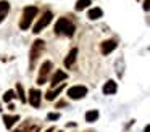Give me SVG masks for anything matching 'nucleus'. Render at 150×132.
I'll list each match as a JSON object with an SVG mask.
<instances>
[{
    "instance_id": "nucleus-20",
    "label": "nucleus",
    "mask_w": 150,
    "mask_h": 132,
    "mask_svg": "<svg viewBox=\"0 0 150 132\" xmlns=\"http://www.w3.org/2000/svg\"><path fill=\"white\" fill-rule=\"evenodd\" d=\"M47 118L52 119V121H55V119L60 118V114H58V113H49V116H47Z\"/></svg>"
},
{
    "instance_id": "nucleus-7",
    "label": "nucleus",
    "mask_w": 150,
    "mask_h": 132,
    "mask_svg": "<svg viewBox=\"0 0 150 132\" xmlns=\"http://www.w3.org/2000/svg\"><path fill=\"white\" fill-rule=\"evenodd\" d=\"M40 97H42L40 90H37V89H31L29 90V103L34 106V108H37V106L40 105Z\"/></svg>"
},
{
    "instance_id": "nucleus-21",
    "label": "nucleus",
    "mask_w": 150,
    "mask_h": 132,
    "mask_svg": "<svg viewBox=\"0 0 150 132\" xmlns=\"http://www.w3.org/2000/svg\"><path fill=\"white\" fill-rule=\"evenodd\" d=\"M144 10H145V11H150V0H144Z\"/></svg>"
},
{
    "instance_id": "nucleus-24",
    "label": "nucleus",
    "mask_w": 150,
    "mask_h": 132,
    "mask_svg": "<svg viewBox=\"0 0 150 132\" xmlns=\"http://www.w3.org/2000/svg\"><path fill=\"white\" fill-rule=\"evenodd\" d=\"M145 132H150V126H147V127H145Z\"/></svg>"
},
{
    "instance_id": "nucleus-23",
    "label": "nucleus",
    "mask_w": 150,
    "mask_h": 132,
    "mask_svg": "<svg viewBox=\"0 0 150 132\" xmlns=\"http://www.w3.org/2000/svg\"><path fill=\"white\" fill-rule=\"evenodd\" d=\"M53 131H55V129H53V127H50V129H47L45 132H53Z\"/></svg>"
},
{
    "instance_id": "nucleus-11",
    "label": "nucleus",
    "mask_w": 150,
    "mask_h": 132,
    "mask_svg": "<svg viewBox=\"0 0 150 132\" xmlns=\"http://www.w3.org/2000/svg\"><path fill=\"white\" fill-rule=\"evenodd\" d=\"M102 90H103L105 95H113V93L118 90V85H116L115 80H108V82H105V85H103Z\"/></svg>"
},
{
    "instance_id": "nucleus-12",
    "label": "nucleus",
    "mask_w": 150,
    "mask_h": 132,
    "mask_svg": "<svg viewBox=\"0 0 150 132\" xmlns=\"http://www.w3.org/2000/svg\"><path fill=\"white\" fill-rule=\"evenodd\" d=\"M76 56H78V48H71V52L68 53V56L65 58V66L66 68H71L76 61Z\"/></svg>"
},
{
    "instance_id": "nucleus-5",
    "label": "nucleus",
    "mask_w": 150,
    "mask_h": 132,
    "mask_svg": "<svg viewBox=\"0 0 150 132\" xmlns=\"http://www.w3.org/2000/svg\"><path fill=\"white\" fill-rule=\"evenodd\" d=\"M50 69H52V61H44L42 66H40V71H39V80H37L40 85L47 82V74L50 73Z\"/></svg>"
},
{
    "instance_id": "nucleus-14",
    "label": "nucleus",
    "mask_w": 150,
    "mask_h": 132,
    "mask_svg": "<svg viewBox=\"0 0 150 132\" xmlns=\"http://www.w3.org/2000/svg\"><path fill=\"white\" fill-rule=\"evenodd\" d=\"M8 10H10V3H8L7 0H0V23L5 19Z\"/></svg>"
},
{
    "instance_id": "nucleus-2",
    "label": "nucleus",
    "mask_w": 150,
    "mask_h": 132,
    "mask_svg": "<svg viewBox=\"0 0 150 132\" xmlns=\"http://www.w3.org/2000/svg\"><path fill=\"white\" fill-rule=\"evenodd\" d=\"M36 15H37L36 6H26V8L23 10V18H21V21H20V28L23 29V31H26L31 26V23H33V19Z\"/></svg>"
},
{
    "instance_id": "nucleus-13",
    "label": "nucleus",
    "mask_w": 150,
    "mask_h": 132,
    "mask_svg": "<svg viewBox=\"0 0 150 132\" xmlns=\"http://www.w3.org/2000/svg\"><path fill=\"white\" fill-rule=\"evenodd\" d=\"M16 121H20V116L18 114H5L4 116V122H5V127L7 129H11V126L16 124Z\"/></svg>"
},
{
    "instance_id": "nucleus-8",
    "label": "nucleus",
    "mask_w": 150,
    "mask_h": 132,
    "mask_svg": "<svg viewBox=\"0 0 150 132\" xmlns=\"http://www.w3.org/2000/svg\"><path fill=\"white\" fill-rule=\"evenodd\" d=\"M116 42L115 40H105V42H102V47H100V50H102V53L103 55H108V53H111V52L116 48Z\"/></svg>"
},
{
    "instance_id": "nucleus-1",
    "label": "nucleus",
    "mask_w": 150,
    "mask_h": 132,
    "mask_svg": "<svg viewBox=\"0 0 150 132\" xmlns=\"http://www.w3.org/2000/svg\"><path fill=\"white\" fill-rule=\"evenodd\" d=\"M74 31H76L74 24H73L68 18H60L58 21H57V24H55V32L57 34H65V35H68V37H71V35L74 34Z\"/></svg>"
},
{
    "instance_id": "nucleus-19",
    "label": "nucleus",
    "mask_w": 150,
    "mask_h": 132,
    "mask_svg": "<svg viewBox=\"0 0 150 132\" xmlns=\"http://www.w3.org/2000/svg\"><path fill=\"white\" fill-rule=\"evenodd\" d=\"M15 97H16V92H15V90H7L5 95H4V100H5V102H11Z\"/></svg>"
},
{
    "instance_id": "nucleus-10",
    "label": "nucleus",
    "mask_w": 150,
    "mask_h": 132,
    "mask_svg": "<svg viewBox=\"0 0 150 132\" xmlns=\"http://www.w3.org/2000/svg\"><path fill=\"white\" fill-rule=\"evenodd\" d=\"M42 48H44V40L37 39V40L34 42V45H33V50H31V61H34V58L40 53V50H42Z\"/></svg>"
},
{
    "instance_id": "nucleus-9",
    "label": "nucleus",
    "mask_w": 150,
    "mask_h": 132,
    "mask_svg": "<svg viewBox=\"0 0 150 132\" xmlns=\"http://www.w3.org/2000/svg\"><path fill=\"white\" fill-rule=\"evenodd\" d=\"M63 89H65V82H63L62 85H58V87H57V89H53V90H50V89H49V92H47L45 98L49 100V102H53V100H55L57 97H58L60 93L63 92Z\"/></svg>"
},
{
    "instance_id": "nucleus-4",
    "label": "nucleus",
    "mask_w": 150,
    "mask_h": 132,
    "mask_svg": "<svg viewBox=\"0 0 150 132\" xmlns=\"http://www.w3.org/2000/svg\"><path fill=\"white\" fill-rule=\"evenodd\" d=\"M52 18H53L52 11H45L39 19H37V23H36V26H34V31H33V32H34V34H39V32L42 31V29L45 28V26L49 24L50 21H52Z\"/></svg>"
},
{
    "instance_id": "nucleus-16",
    "label": "nucleus",
    "mask_w": 150,
    "mask_h": 132,
    "mask_svg": "<svg viewBox=\"0 0 150 132\" xmlns=\"http://www.w3.org/2000/svg\"><path fill=\"white\" fill-rule=\"evenodd\" d=\"M98 119V111L97 109H91V111L86 113V121L87 122H95Z\"/></svg>"
},
{
    "instance_id": "nucleus-18",
    "label": "nucleus",
    "mask_w": 150,
    "mask_h": 132,
    "mask_svg": "<svg viewBox=\"0 0 150 132\" xmlns=\"http://www.w3.org/2000/svg\"><path fill=\"white\" fill-rule=\"evenodd\" d=\"M16 93H18V98L21 100V102H26V95H24V89H23V85H21V84H16Z\"/></svg>"
},
{
    "instance_id": "nucleus-6",
    "label": "nucleus",
    "mask_w": 150,
    "mask_h": 132,
    "mask_svg": "<svg viewBox=\"0 0 150 132\" xmlns=\"http://www.w3.org/2000/svg\"><path fill=\"white\" fill-rule=\"evenodd\" d=\"M68 77V74L66 73H63L62 69H58V71H55V74L52 76V79H50V87H57L58 84H62L63 80Z\"/></svg>"
},
{
    "instance_id": "nucleus-3",
    "label": "nucleus",
    "mask_w": 150,
    "mask_h": 132,
    "mask_svg": "<svg viewBox=\"0 0 150 132\" xmlns=\"http://www.w3.org/2000/svg\"><path fill=\"white\" fill-rule=\"evenodd\" d=\"M87 95V87L84 85H74L68 89V97L71 100H81Z\"/></svg>"
},
{
    "instance_id": "nucleus-22",
    "label": "nucleus",
    "mask_w": 150,
    "mask_h": 132,
    "mask_svg": "<svg viewBox=\"0 0 150 132\" xmlns=\"http://www.w3.org/2000/svg\"><path fill=\"white\" fill-rule=\"evenodd\" d=\"M29 132H39V126H33V129Z\"/></svg>"
},
{
    "instance_id": "nucleus-15",
    "label": "nucleus",
    "mask_w": 150,
    "mask_h": 132,
    "mask_svg": "<svg viewBox=\"0 0 150 132\" xmlns=\"http://www.w3.org/2000/svg\"><path fill=\"white\" fill-rule=\"evenodd\" d=\"M102 16H103V11H102V8H97V6H95V8H91V10H89V13H87V18L92 19V21H94V19L102 18Z\"/></svg>"
},
{
    "instance_id": "nucleus-17",
    "label": "nucleus",
    "mask_w": 150,
    "mask_h": 132,
    "mask_svg": "<svg viewBox=\"0 0 150 132\" xmlns=\"http://www.w3.org/2000/svg\"><path fill=\"white\" fill-rule=\"evenodd\" d=\"M89 5H91V0H78L74 8H76V11H82V10H86Z\"/></svg>"
}]
</instances>
